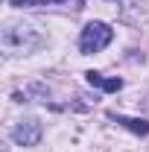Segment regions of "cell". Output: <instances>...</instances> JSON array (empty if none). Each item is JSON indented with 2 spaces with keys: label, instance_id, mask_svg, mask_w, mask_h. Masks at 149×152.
<instances>
[{
  "label": "cell",
  "instance_id": "1",
  "mask_svg": "<svg viewBox=\"0 0 149 152\" xmlns=\"http://www.w3.org/2000/svg\"><path fill=\"white\" fill-rule=\"evenodd\" d=\"M44 35L38 32L32 23H9L3 29V50L9 56H23V53H32L35 47H41Z\"/></svg>",
  "mask_w": 149,
  "mask_h": 152
},
{
  "label": "cell",
  "instance_id": "2",
  "mask_svg": "<svg viewBox=\"0 0 149 152\" xmlns=\"http://www.w3.org/2000/svg\"><path fill=\"white\" fill-rule=\"evenodd\" d=\"M111 38H114V29L108 23L93 20V23H88V26L82 29V35H79V50H82L85 56L99 53V50H105V47L111 44Z\"/></svg>",
  "mask_w": 149,
  "mask_h": 152
},
{
  "label": "cell",
  "instance_id": "3",
  "mask_svg": "<svg viewBox=\"0 0 149 152\" xmlns=\"http://www.w3.org/2000/svg\"><path fill=\"white\" fill-rule=\"evenodd\" d=\"M12 140L20 143V146H35L41 140V123L38 120H20L12 129Z\"/></svg>",
  "mask_w": 149,
  "mask_h": 152
},
{
  "label": "cell",
  "instance_id": "4",
  "mask_svg": "<svg viewBox=\"0 0 149 152\" xmlns=\"http://www.w3.org/2000/svg\"><path fill=\"white\" fill-rule=\"evenodd\" d=\"M85 79L91 82V85H96V88H102V91H120L123 88V79H108V76H102V73H96V70H88L85 73Z\"/></svg>",
  "mask_w": 149,
  "mask_h": 152
},
{
  "label": "cell",
  "instance_id": "5",
  "mask_svg": "<svg viewBox=\"0 0 149 152\" xmlns=\"http://www.w3.org/2000/svg\"><path fill=\"white\" fill-rule=\"evenodd\" d=\"M114 123H120V126H126L129 132L134 134H149V120H140V117H123V114H111Z\"/></svg>",
  "mask_w": 149,
  "mask_h": 152
},
{
  "label": "cell",
  "instance_id": "6",
  "mask_svg": "<svg viewBox=\"0 0 149 152\" xmlns=\"http://www.w3.org/2000/svg\"><path fill=\"white\" fill-rule=\"evenodd\" d=\"M50 3H64V0H12V6H50Z\"/></svg>",
  "mask_w": 149,
  "mask_h": 152
}]
</instances>
